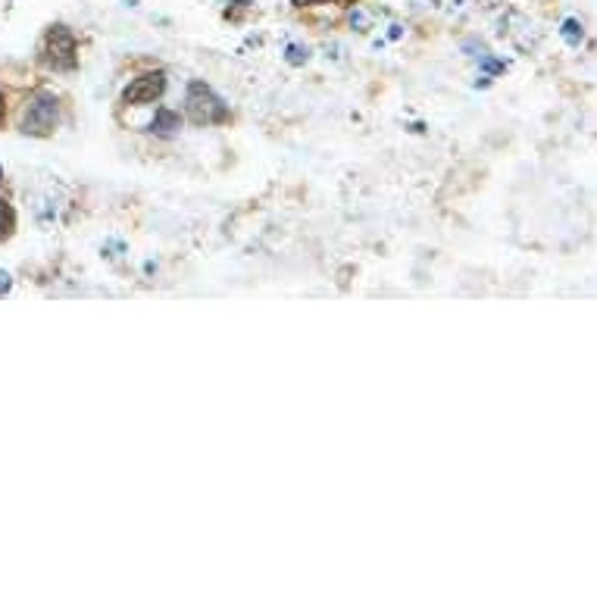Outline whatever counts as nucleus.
Listing matches in <instances>:
<instances>
[{
  "instance_id": "f03ea898",
  "label": "nucleus",
  "mask_w": 597,
  "mask_h": 597,
  "mask_svg": "<svg viewBox=\"0 0 597 597\" xmlns=\"http://www.w3.org/2000/svg\"><path fill=\"white\" fill-rule=\"evenodd\" d=\"M38 60L54 72H72L79 67V45L67 25H50L38 47Z\"/></svg>"
},
{
  "instance_id": "1a4fd4ad",
  "label": "nucleus",
  "mask_w": 597,
  "mask_h": 597,
  "mask_svg": "<svg viewBox=\"0 0 597 597\" xmlns=\"http://www.w3.org/2000/svg\"><path fill=\"white\" fill-rule=\"evenodd\" d=\"M297 7H307V3H354V0H294Z\"/></svg>"
},
{
  "instance_id": "0eeeda50",
  "label": "nucleus",
  "mask_w": 597,
  "mask_h": 597,
  "mask_svg": "<svg viewBox=\"0 0 597 597\" xmlns=\"http://www.w3.org/2000/svg\"><path fill=\"white\" fill-rule=\"evenodd\" d=\"M563 38H566V45L570 47L582 45V23H578V20H566V23H563Z\"/></svg>"
},
{
  "instance_id": "7ed1b4c3",
  "label": "nucleus",
  "mask_w": 597,
  "mask_h": 597,
  "mask_svg": "<svg viewBox=\"0 0 597 597\" xmlns=\"http://www.w3.org/2000/svg\"><path fill=\"white\" fill-rule=\"evenodd\" d=\"M185 116L195 126H222L229 122V107L222 104V97L203 82H191L185 94Z\"/></svg>"
},
{
  "instance_id": "9b49d317",
  "label": "nucleus",
  "mask_w": 597,
  "mask_h": 597,
  "mask_svg": "<svg viewBox=\"0 0 597 597\" xmlns=\"http://www.w3.org/2000/svg\"><path fill=\"white\" fill-rule=\"evenodd\" d=\"M482 67H485L488 72H501V69H504V67H501V63H494V60H485Z\"/></svg>"
},
{
  "instance_id": "39448f33",
  "label": "nucleus",
  "mask_w": 597,
  "mask_h": 597,
  "mask_svg": "<svg viewBox=\"0 0 597 597\" xmlns=\"http://www.w3.org/2000/svg\"><path fill=\"white\" fill-rule=\"evenodd\" d=\"M151 129H154L156 134H173L176 129H182V116L173 110H166V107H160V110L154 113V122H151Z\"/></svg>"
},
{
  "instance_id": "f257e3e1",
  "label": "nucleus",
  "mask_w": 597,
  "mask_h": 597,
  "mask_svg": "<svg viewBox=\"0 0 597 597\" xmlns=\"http://www.w3.org/2000/svg\"><path fill=\"white\" fill-rule=\"evenodd\" d=\"M60 126V101L50 91H35L25 101L23 116H20V132L32 134V138H47L57 132Z\"/></svg>"
},
{
  "instance_id": "20e7f679",
  "label": "nucleus",
  "mask_w": 597,
  "mask_h": 597,
  "mask_svg": "<svg viewBox=\"0 0 597 597\" xmlns=\"http://www.w3.org/2000/svg\"><path fill=\"white\" fill-rule=\"evenodd\" d=\"M163 91H166V75L156 69V72H144V75H138L132 79V85L122 91V104L126 107H148V104H154L163 97Z\"/></svg>"
},
{
  "instance_id": "423d86ee",
  "label": "nucleus",
  "mask_w": 597,
  "mask_h": 597,
  "mask_svg": "<svg viewBox=\"0 0 597 597\" xmlns=\"http://www.w3.org/2000/svg\"><path fill=\"white\" fill-rule=\"evenodd\" d=\"M13 229H16V213H13L10 200L0 198V242H3V238H10V235H13Z\"/></svg>"
},
{
  "instance_id": "6e6552de",
  "label": "nucleus",
  "mask_w": 597,
  "mask_h": 597,
  "mask_svg": "<svg viewBox=\"0 0 597 597\" xmlns=\"http://www.w3.org/2000/svg\"><path fill=\"white\" fill-rule=\"evenodd\" d=\"M307 57H311V50H307V47H301V45H291L288 47V63H291V67H301V63H307Z\"/></svg>"
},
{
  "instance_id": "9d476101",
  "label": "nucleus",
  "mask_w": 597,
  "mask_h": 597,
  "mask_svg": "<svg viewBox=\"0 0 597 597\" xmlns=\"http://www.w3.org/2000/svg\"><path fill=\"white\" fill-rule=\"evenodd\" d=\"M10 285H13V282H10V276H7V272H0V297L10 291Z\"/></svg>"
},
{
  "instance_id": "f8f14e48",
  "label": "nucleus",
  "mask_w": 597,
  "mask_h": 597,
  "mask_svg": "<svg viewBox=\"0 0 597 597\" xmlns=\"http://www.w3.org/2000/svg\"><path fill=\"white\" fill-rule=\"evenodd\" d=\"M3 119H7V104H3V91H0V126H3Z\"/></svg>"
}]
</instances>
